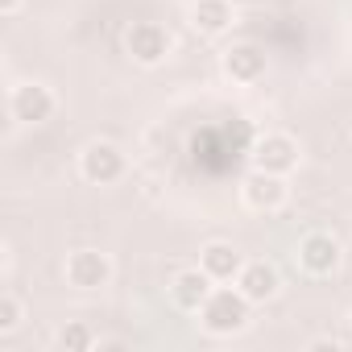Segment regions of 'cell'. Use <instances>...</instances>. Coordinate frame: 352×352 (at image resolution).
I'll return each mask as SVG.
<instances>
[{
  "label": "cell",
  "mask_w": 352,
  "mask_h": 352,
  "mask_svg": "<svg viewBox=\"0 0 352 352\" xmlns=\"http://www.w3.org/2000/svg\"><path fill=\"white\" fill-rule=\"evenodd\" d=\"M348 323H352V311H348Z\"/></svg>",
  "instance_id": "ac0fdd59"
},
{
  "label": "cell",
  "mask_w": 352,
  "mask_h": 352,
  "mask_svg": "<svg viewBox=\"0 0 352 352\" xmlns=\"http://www.w3.org/2000/svg\"><path fill=\"white\" fill-rule=\"evenodd\" d=\"M241 199L249 212H261V216H274L286 208L290 199V187H286V174H270V170H249L241 179Z\"/></svg>",
  "instance_id": "5b68a950"
},
{
  "label": "cell",
  "mask_w": 352,
  "mask_h": 352,
  "mask_svg": "<svg viewBox=\"0 0 352 352\" xmlns=\"http://www.w3.org/2000/svg\"><path fill=\"white\" fill-rule=\"evenodd\" d=\"M294 261H298V270L311 274V278H331V274L344 265V245H340V236L315 228V232H307V236L298 241Z\"/></svg>",
  "instance_id": "3957f363"
},
{
  "label": "cell",
  "mask_w": 352,
  "mask_h": 352,
  "mask_svg": "<svg viewBox=\"0 0 352 352\" xmlns=\"http://www.w3.org/2000/svg\"><path fill=\"white\" fill-rule=\"evenodd\" d=\"M124 50H129V58L137 67H162L170 58V50H174V38H170V30L162 21L141 17V21H133L124 30Z\"/></svg>",
  "instance_id": "7a4b0ae2"
},
{
  "label": "cell",
  "mask_w": 352,
  "mask_h": 352,
  "mask_svg": "<svg viewBox=\"0 0 352 352\" xmlns=\"http://www.w3.org/2000/svg\"><path fill=\"white\" fill-rule=\"evenodd\" d=\"M21 319H25V302L13 290H5L0 294V336H13L21 327Z\"/></svg>",
  "instance_id": "9a60e30c"
},
{
  "label": "cell",
  "mask_w": 352,
  "mask_h": 352,
  "mask_svg": "<svg viewBox=\"0 0 352 352\" xmlns=\"http://www.w3.org/2000/svg\"><path fill=\"white\" fill-rule=\"evenodd\" d=\"M236 290L253 302V307H261V302H270V298H278V290H282V278H278V270L270 265V261H245V270L236 274Z\"/></svg>",
  "instance_id": "8fae6325"
},
{
  "label": "cell",
  "mask_w": 352,
  "mask_h": 352,
  "mask_svg": "<svg viewBox=\"0 0 352 352\" xmlns=\"http://www.w3.org/2000/svg\"><path fill=\"white\" fill-rule=\"evenodd\" d=\"M236 21L232 0H195L191 5V30L199 38H224Z\"/></svg>",
  "instance_id": "7c38bea8"
},
{
  "label": "cell",
  "mask_w": 352,
  "mask_h": 352,
  "mask_svg": "<svg viewBox=\"0 0 352 352\" xmlns=\"http://www.w3.org/2000/svg\"><path fill=\"white\" fill-rule=\"evenodd\" d=\"M220 71L232 79V83H257V79H265V71H270V58H265V50L261 46H253V42H236V46H228L224 54H220Z\"/></svg>",
  "instance_id": "9c48e42d"
},
{
  "label": "cell",
  "mask_w": 352,
  "mask_h": 352,
  "mask_svg": "<svg viewBox=\"0 0 352 352\" xmlns=\"http://www.w3.org/2000/svg\"><path fill=\"white\" fill-rule=\"evenodd\" d=\"M199 265L212 274V282H236V274L245 270V257L232 241H208L199 249Z\"/></svg>",
  "instance_id": "4fadbf2b"
},
{
  "label": "cell",
  "mask_w": 352,
  "mask_h": 352,
  "mask_svg": "<svg viewBox=\"0 0 352 352\" xmlns=\"http://www.w3.org/2000/svg\"><path fill=\"white\" fill-rule=\"evenodd\" d=\"M96 340H100V336H96L83 319H67V323L54 331V348H58V352H91Z\"/></svg>",
  "instance_id": "5bb4252c"
},
{
  "label": "cell",
  "mask_w": 352,
  "mask_h": 352,
  "mask_svg": "<svg viewBox=\"0 0 352 352\" xmlns=\"http://www.w3.org/2000/svg\"><path fill=\"white\" fill-rule=\"evenodd\" d=\"M63 274H67V282H71L75 290L87 294V290H104V286L112 282L116 265H112V257L100 253V249H75V253L67 257Z\"/></svg>",
  "instance_id": "52a82bcc"
},
{
  "label": "cell",
  "mask_w": 352,
  "mask_h": 352,
  "mask_svg": "<svg viewBox=\"0 0 352 352\" xmlns=\"http://www.w3.org/2000/svg\"><path fill=\"white\" fill-rule=\"evenodd\" d=\"M216 286L220 282H212V274L204 265H191V270H179V274L170 278V298H174L179 311H199Z\"/></svg>",
  "instance_id": "30bf717a"
},
{
  "label": "cell",
  "mask_w": 352,
  "mask_h": 352,
  "mask_svg": "<svg viewBox=\"0 0 352 352\" xmlns=\"http://www.w3.org/2000/svg\"><path fill=\"white\" fill-rule=\"evenodd\" d=\"M25 0H0V17H17Z\"/></svg>",
  "instance_id": "e0dca14e"
},
{
  "label": "cell",
  "mask_w": 352,
  "mask_h": 352,
  "mask_svg": "<svg viewBox=\"0 0 352 352\" xmlns=\"http://www.w3.org/2000/svg\"><path fill=\"white\" fill-rule=\"evenodd\" d=\"M298 141L290 133H261L253 145V166L270 174H294L298 170Z\"/></svg>",
  "instance_id": "ba28073f"
},
{
  "label": "cell",
  "mask_w": 352,
  "mask_h": 352,
  "mask_svg": "<svg viewBox=\"0 0 352 352\" xmlns=\"http://www.w3.org/2000/svg\"><path fill=\"white\" fill-rule=\"evenodd\" d=\"M249 311H253V302L236 290V282H232V286L220 282V286L208 294V302L199 307V323H204L208 336H236V331L249 327Z\"/></svg>",
  "instance_id": "6da1fadb"
},
{
  "label": "cell",
  "mask_w": 352,
  "mask_h": 352,
  "mask_svg": "<svg viewBox=\"0 0 352 352\" xmlns=\"http://www.w3.org/2000/svg\"><path fill=\"white\" fill-rule=\"evenodd\" d=\"M307 348H311V352H323V348H331V352H336V348H344V344H340L336 336H319V340H311Z\"/></svg>",
  "instance_id": "2e32d148"
},
{
  "label": "cell",
  "mask_w": 352,
  "mask_h": 352,
  "mask_svg": "<svg viewBox=\"0 0 352 352\" xmlns=\"http://www.w3.org/2000/svg\"><path fill=\"white\" fill-rule=\"evenodd\" d=\"M124 170H129V157L120 145L112 141H87L83 153H79V174L91 183V187H112L124 179Z\"/></svg>",
  "instance_id": "277c9868"
},
{
  "label": "cell",
  "mask_w": 352,
  "mask_h": 352,
  "mask_svg": "<svg viewBox=\"0 0 352 352\" xmlns=\"http://www.w3.org/2000/svg\"><path fill=\"white\" fill-rule=\"evenodd\" d=\"M54 112H58V96H54V87H46L38 79L17 83L9 91V116L17 124H46V120H54Z\"/></svg>",
  "instance_id": "8992f818"
}]
</instances>
